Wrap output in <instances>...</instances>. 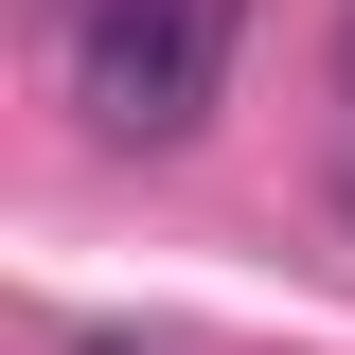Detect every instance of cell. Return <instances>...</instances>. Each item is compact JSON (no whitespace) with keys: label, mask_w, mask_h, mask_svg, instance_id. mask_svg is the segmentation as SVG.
I'll use <instances>...</instances> for the list:
<instances>
[{"label":"cell","mask_w":355,"mask_h":355,"mask_svg":"<svg viewBox=\"0 0 355 355\" xmlns=\"http://www.w3.org/2000/svg\"><path fill=\"white\" fill-rule=\"evenodd\" d=\"M231 36H249V0H71V107L107 142H196L231 89Z\"/></svg>","instance_id":"6da1fadb"},{"label":"cell","mask_w":355,"mask_h":355,"mask_svg":"<svg viewBox=\"0 0 355 355\" xmlns=\"http://www.w3.org/2000/svg\"><path fill=\"white\" fill-rule=\"evenodd\" d=\"M338 107H355V18H338Z\"/></svg>","instance_id":"7a4b0ae2"},{"label":"cell","mask_w":355,"mask_h":355,"mask_svg":"<svg viewBox=\"0 0 355 355\" xmlns=\"http://www.w3.org/2000/svg\"><path fill=\"white\" fill-rule=\"evenodd\" d=\"M71 355H142V338H71Z\"/></svg>","instance_id":"3957f363"}]
</instances>
